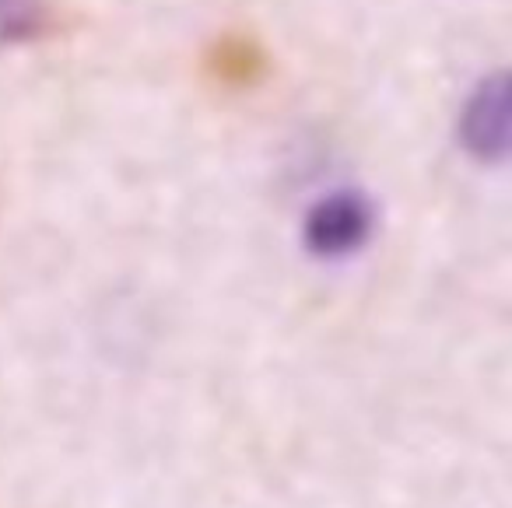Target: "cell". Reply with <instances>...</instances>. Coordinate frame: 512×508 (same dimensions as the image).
I'll use <instances>...</instances> for the list:
<instances>
[{"instance_id": "6da1fadb", "label": "cell", "mask_w": 512, "mask_h": 508, "mask_svg": "<svg viewBox=\"0 0 512 508\" xmlns=\"http://www.w3.org/2000/svg\"><path fill=\"white\" fill-rule=\"evenodd\" d=\"M376 232V204L362 190H334L309 207L302 242L316 260H348L362 253Z\"/></svg>"}, {"instance_id": "3957f363", "label": "cell", "mask_w": 512, "mask_h": 508, "mask_svg": "<svg viewBox=\"0 0 512 508\" xmlns=\"http://www.w3.org/2000/svg\"><path fill=\"white\" fill-rule=\"evenodd\" d=\"M50 29L46 0H0V50L36 43Z\"/></svg>"}, {"instance_id": "7a4b0ae2", "label": "cell", "mask_w": 512, "mask_h": 508, "mask_svg": "<svg viewBox=\"0 0 512 508\" xmlns=\"http://www.w3.org/2000/svg\"><path fill=\"white\" fill-rule=\"evenodd\" d=\"M460 144L474 162L502 165L509 155V78L488 74L460 109Z\"/></svg>"}]
</instances>
